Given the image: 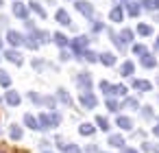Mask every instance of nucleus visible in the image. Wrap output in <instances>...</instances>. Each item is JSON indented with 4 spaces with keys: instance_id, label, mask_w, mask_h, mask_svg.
<instances>
[{
    "instance_id": "nucleus-20",
    "label": "nucleus",
    "mask_w": 159,
    "mask_h": 153,
    "mask_svg": "<svg viewBox=\"0 0 159 153\" xmlns=\"http://www.w3.org/2000/svg\"><path fill=\"white\" fill-rule=\"evenodd\" d=\"M109 144H113V146H122L124 140H122V136H111V138H109Z\"/></svg>"
},
{
    "instance_id": "nucleus-22",
    "label": "nucleus",
    "mask_w": 159,
    "mask_h": 153,
    "mask_svg": "<svg viewBox=\"0 0 159 153\" xmlns=\"http://www.w3.org/2000/svg\"><path fill=\"white\" fill-rule=\"evenodd\" d=\"M133 70H135V68H133V64H131V61H126V64L122 66V74H126V77H129V74H133Z\"/></svg>"
},
{
    "instance_id": "nucleus-1",
    "label": "nucleus",
    "mask_w": 159,
    "mask_h": 153,
    "mask_svg": "<svg viewBox=\"0 0 159 153\" xmlns=\"http://www.w3.org/2000/svg\"><path fill=\"white\" fill-rule=\"evenodd\" d=\"M7 40H9V44H13V46L24 44V37H22V33H18V31H9V33H7Z\"/></svg>"
},
{
    "instance_id": "nucleus-3",
    "label": "nucleus",
    "mask_w": 159,
    "mask_h": 153,
    "mask_svg": "<svg viewBox=\"0 0 159 153\" xmlns=\"http://www.w3.org/2000/svg\"><path fill=\"white\" fill-rule=\"evenodd\" d=\"M13 13H16L18 18H22V20H26V16H29V11H26V7H24L22 2H18V0H16V2H13Z\"/></svg>"
},
{
    "instance_id": "nucleus-38",
    "label": "nucleus",
    "mask_w": 159,
    "mask_h": 153,
    "mask_svg": "<svg viewBox=\"0 0 159 153\" xmlns=\"http://www.w3.org/2000/svg\"><path fill=\"white\" fill-rule=\"evenodd\" d=\"M155 133H157V136H159V127H155Z\"/></svg>"
},
{
    "instance_id": "nucleus-18",
    "label": "nucleus",
    "mask_w": 159,
    "mask_h": 153,
    "mask_svg": "<svg viewBox=\"0 0 159 153\" xmlns=\"http://www.w3.org/2000/svg\"><path fill=\"white\" fill-rule=\"evenodd\" d=\"M155 64H157V61H155L150 55H144V57H142V66H148V68H152Z\"/></svg>"
},
{
    "instance_id": "nucleus-19",
    "label": "nucleus",
    "mask_w": 159,
    "mask_h": 153,
    "mask_svg": "<svg viewBox=\"0 0 159 153\" xmlns=\"http://www.w3.org/2000/svg\"><path fill=\"white\" fill-rule=\"evenodd\" d=\"M11 138H13V140H20V138H22V129H20L18 125L11 127Z\"/></svg>"
},
{
    "instance_id": "nucleus-16",
    "label": "nucleus",
    "mask_w": 159,
    "mask_h": 153,
    "mask_svg": "<svg viewBox=\"0 0 159 153\" xmlns=\"http://www.w3.org/2000/svg\"><path fill=\"white\" fill-rule=\"evenodd\" d=\"M31 9H33V11H35L37 16H42V18H46V11L42 9V5H39V2H31Z\"/></svg>"
},
{
    "instance_id": "nucleus-32",
    "label": "nucleus",
    "mask_w": 159,
    "mask_h": 153,
    "mask_svg": "<svg viewBox=\"0 0 159 153\" xmlns=\"http://www.w3.org/2000/svg\"><path fill=\"white\" fill-rule=\"evenodd\" d=\"M129 13H131V16H137V13H139V7H137V5H131V7H129Z\"/></svg>"
},
{
    "instance_id": "nucleus-29",
    "label": "nucleus",
    "mask_w": 159,
    "mask_h": 153,
    "mask_svg": "<svg viewBox=\"0 0 159 153\" xmlns=\"http://www.w3.org/2000/svg\"><path fill=\"white\" fill-rule=\"evenodd\" d=\"M139 33H142V35H150V26H146V24H139Z\"/></svg>"
},
{
    "instance_id": "nucleus-26",
    "label": "nucleus",
    "mask_w": 159,
    "mask_h": 153,
    "mask_svg": "<svg viewBox=\"0 0 159 153\" xmlns=\"http://www.w3.org/2000/svg\"><path fill=\"white\" fill-rule=\"evenodd\" d=\"M92 131H94V127H92V125H87V122H85V125H81V133H83V136H89Z\"/></svg>"
},
{
    "instance_id": "nucleus-6",
    "label": "nucleus",
    "mask_w": 159,
    "mask_h": 153,
    "mask_svg": "<svg viewBox=\"0 0 159 153\" xmlns=\"http://www.w3.org/2000/svg\"><path fill=\"white\" fill-rule=\"evenodd\" d=\"M5 57H7L11 64H16V66H20V64H22V55H20L18 50H7V53H5Z\"/></svg>"
},
{
    "instance_id": "nucleus-35",
    "label": "nucleus",
    "mask_w": 159,
    "mask_h": 153,
    "mask_svg": "<svg viewBox=\"0 0 159 153\" xmlns=\"http://www.w3.org/2000/svg\"><path fill=\"white\" fill-rule=\"evenodd\" d=\"M135 53H137V55H144V53H146V46L137 44V46H135Z\"/></svg>"
},
{
    "instance_id": "nucleus-5",
    "label": "nucleus",
    "mask_w": 159,
    "mask_h": 153,
    "mask_svg": "<svg viewBox=\"0 0 159 153\" xmlns=\"http://www.w3.org/2000/svg\"><path fill=\"white\" fill-rule=\"evenodd\" d=\"M76 9H79L81 13H85V16H92V13H94V7H92L89 2H85V0H79V2H76Z\"/></svg>"
},
{
    "instance_id": "nucleus-7",
    "label": "nucleus",
    "mask_w": 159,
    "mask_h": 153,
    "mask_svg": "<svg viewBox=\"0 0 159 153\" xmlns=\"http://www.w3.org/2000/svg\"><path fill=\"white\" fill-rule=\"evenodd\" d=\"M76 83H79L81 88H89V85H92V79H89L87 72H81V74L76 77Z\"/></svg>"
},
{
    "instance_id": "nucleus-24",
    "label": "nucleus",
    "mask_w": 159,
    "mask_h": 153,
    "mask_svg": "<svg viewBox=\"0 0 159 153\" xmlns=\"http://www.w3.org/2000/svg\"><path fill=\"white\" fill-rule=\"evenodd\" d=\"M133 85H135L137 90H150V83H148V81H135Z\"/></svg>"
},
{
    "instance_id": "nucleus-21",
    "label": "nucleus",
    "mask_w": 159,
    "mask_h": 153,
    "mask_svg": "<svg viewBox=\"0 0 159 153\" xmlns=\"http://www.w3.org/2000/svg\"><path fill=\"white\" fill-rule=\"evenodd\" d=\"M55 42H57L59 46H66V44H68V37L61 35V33H55Z\"/></svg>"
},
{
    "instance_id": "nucleus-33",
    "label": "nucleus",
    "mask_w": 159,
    "mask_h": 153,
    "mask_svg": "<svg viewBox=\"0 0 159 153\" xmlns=\"http://www.w3.org/2000/svg\"><path fill=\"white\" fill-rule=\"evenodd\" d=\"M107 107H109V109H111V112H116V109H118V103H116V101H111V98H109V101H107Z\"/></svg>"
},
{
    "instance_id": "nucleus-14",
    "label": "nucleus",
    "mask_w": 159,
    "mask_h": 153,
    "mask_svg": "<svg viewBox=\"0 0 159 153\" xmlns=\"http://www.w3.org/2000/svg\"><path fill=\"white\" fill-rule=\"evenodd\" d=\"M100 61H102V64H105V66H113V64H116V57H113V55H111V53H105V55H102V59H100Z\"/></svg>"
},
{
    "instance_id": "nucleus-41",
    "label": "nucleus",
    "mask_w": 159,
    "mask_h": 153,
    "mask_svg": "<svg viewBox=\"0 0 159 153\" xmlns=\"http://www.w3.org/2000/svg\"><path fill=\"white\" fill-rule=\"evenodd\" d=\"M157 46H159V42H157Z\"/></svg>"
},
{
    "instance_id": "nucleus-31",
    "label": "nucleus",
    "mask_w": 159,
    "mask_h": 153,
    "mask_svg": "<svg viewBox=\"0 0 159 153\" xmlns=\"http://www.w3.org/2000/svg\"><path fill=\"white\" fill-rule=\"evenodd\" d=\"M83 57H85L87 61H96V55H94V53H89V50H85V53H83Z\"/></svg>"
},
{
    "instance_id": "nucleus-23",
    "label": "nucleus",
    "mask_w": 159,
    "mask_h": 153,
    "mask_svg": "<svg viewBox=\"0 0 159 153\" xmlns=\"http://www.w3.org/2000/svg\"><path fill=\"white\" fill-rule=\"evenodd\" d=\"M59 120H61V118H59V114H48V122H50V127H57V125H59Z\"/></svg>"
},
{
    "instance_id": "nucleus-28",
    "label": "nucleus",
    "mask_w": 159,
    "mask_h": 153,
    "mask_svg": "<svg viewBox=\"0 0 159 153\" xmlns=\"http://www.w3.org/2000/svg\"><path fill=\"white\" fill-rule=\"evenodd\" d=\"M59 98H61L63 103H68V105H70V96L66 94V90H59Z\"/></svg>"
},
{
    "instance_id": "nucleus-17",
    "label": "nucleus",
    "mask_w": 159,
    "mask_h": 153,
    "mask_svg": "<svg viewBox=\"0 0 159 153\" xmlns=\"http://www.w3.org/2000/svg\"><path fill=\"white\" fill-rule=\"evenodd\" d=\"M111 20H113V22H120V20H122V9H120V7H116V9L111 11Z\"/></svg>"
},
{
    "instance_id": "nucleus-4",
    "label": "nucleus",
    "mask_w": 159,
    "mask_h": 153,
    "mask_svg": "<svg viewBox=\"0 0 159 153\" xmlns=\"http://www.w3.org/2000/svg\"><path fill=\"white\" fill-rule=\"evenodd\" d=\"M87 42H89V40H87L85 35H81V37H76V40L72 42V48H74L76 53H83V48L87 46Z\"/></svg>"
},
{
    "instance_id": "nucleus-9",
    "label": "nucleus",
    "mask_w": 159,
    "mask_h": 153,
    "mask_svg": "<svg viewBox=\"0 0 159 153\" xmlns=\"http://www.w3.org/2000/svg\"><path fill=\"white\" fill-rule=\"evenodd\" d=\"M24 122H26V127H31V129H39V122H37V118H35L33 114H26V116H24Z\"/></svg>"
},
{
    "instance_id": "nucleus-34",
    "label": "nucleus",
    "mask_w": 159,
    "mask_h": 153,
    "mask_svg": "<svg viewBox=\"0 0 159 153\" xmlns=\"http://www.w3.org/2000/svg\"><path fill=\"white\" fill-rule=\"evenodd\" d=\"M124 107H126V109H129V107H137V101H135V98H129V101L124 103Z\"/></svg>"
},
{
    "instance_id": "nucleus-40",
    "label": "nucleus",
    "mask_w": 159,
    "mask_h": 153,
    "mask_svg": "<svg viewBox=\"0 0 159 153\" xmlns=\"http://www.w3.org/2000/svg\"><path fill=\"white\" fill-rule=\"evenodd\" d=\"M0 48H2V40H0Z\"/></svg>"
},
{
    "instance_id": "nucleus-15",
    "label": "nucleus",
    "mask_w": 159,
    "mask_h": 153,
    "mask_svg": "<svg viewBox=\"0 0 159 153\" xmlns=\"http://www.w3.org/2000/svg\"><path fill=\"white\" fill-rule=\"evenodd\" d=\"M37 122H39V129H50V122H48V114H42Z\"/></svg>"
},
{
    "instance_id": "nucleus-27",
    "label": "nucleus",
    "mask_w": 159,
    "mask_h": 153,
    "mask_svg": "<svg viewBox=\"0 0 159 153\" xmlns=\"http://www.w3.org/2000/svg\"><path fill=\"white\" fill-rule=\"evenodd\" d=\"M96 122L100 125V129H109V122H107V118H102V116H98V118H96Z\"/></svg>"
},
{
    "instance_id": "nucleus-11",
    "label": "nucleus",
    "mask_w": 159,
    "mask_h": 153,
    "mask_svg": "<svg viewBox=\"0 0 159 153\" xmlns=\"http://www.w3.org/2000/svg\"><path fill=\"white\" fill-rule=\"evenodd\" d=\"M59 149H61L63 153H81V149L74 146V144H59Z\"/></svg>"
},
{
    "instance_id": "nucleus-12",
    "label": "nucleus",
    "mask_w": 159,
    "mask_h": 153,
    "mask_svg": "<svg viewBox=\"0 0 159 153\" xmlns=\"http://www.w3.org/2000/svg\"><path fill=\"white\" fill-rule=\"evenodd\" d=\"M118 125H120L122 129H131V127H133L131 118H126V116H120V118H118Z\"/></svg>"
},
{
    "instance_id": "nucleus-2",
    "label": "nucleus",
    "mask_w": 159,
    "mask_h": 153,
    "mask_svg": "<svg viewBox=\"0 0 159 153\" xmlns=\"http://www.w3.org/2000/svg\"><path fill=\"white\" fill-rule=\"evenodd\" d=\"M81 103H83L85 107H89V109H94L98 101H96V96H92V94H87V92H83V94H81Z\"/></svg>"
},
{
    "instance_id": "nucleus-37",
    "label": "nucleus",
    "mask_w": 159,
    "mask_h": 153,
    "mask_svg": "<svg viewBox=\"0 0 159 153\" xmlns=\"http://www.w3.org/2000/svg\"><path fill=\"white\" fill-rule=\"evenodd\" d=\"M124 153H137V151H133V149H126V151H124Z\"/></svg>"
},
{
    "instance_id": "nucleus-8",
    "label": "nucleus",
    "mask_w": 159,
    "mask_h": 153,
    "mask_svg": "<svg viewBox=\"0 0 159 153\" xmlns=\"http://www.w3.org/2000/svg\"><path fill=\"white\" fill-rule=\"evenodd\" d=\"M57 22H59V24H66V26H68V24H70V16H68V11L59 9V11H57Z\"/></svg>"
},
{
    "instance_id": "nucleus-25",
    "label": "nucleus",
    "mask_w": 159,
    "mask_h": 153,
    "mask_svg": "<svg viewBox=\"0 0 159 153\" xmlns=\"http://www.w3.org/2000/svg\"><path fill=\"white\" fill-rule=\"evenodd\" d=\"M111 92L122 96V94H126V88H124V85H113V88H111Z\"/></svg>"
},
{
    "instance_id": "nucleus-36",
    "label": "nucleus",
    "mask_w": 159,
    "mask_h": 153,
    "mask_svg": "<svg viewBox=\"0 0 159 153\" xmlns=\"http://www.w3.org/2000/svg\"><path fill=\"white\" fill-rule=\"evenodd\" d=\"M100 90H105V92H109V90H111V85H109L107 81H102V83H100Z\"/></svg>"
},
{
    "instance_id": "nucleus-30",
    "label": "nucleus",
    "mask_w": 159,
    "mask_h": 153,
    "mask_svg": "<svg viewBox=\"0 0 159 153\" xmlns=\"http://www.w3.org/2000/svg\"><path fill=\"white\" fill-rule=\"evenodd\" d=\"M122 40H124V42H131V40H133V33H131V31H122Z\"/></svg>"
},
{
    "instance_id": "nucleus-10",
    "label": "nucleus",
    "mask_w": 159,
    "mask_h": 153,
    "mask_svg": "<svg viewBox=\"0 0 159 153\" xmlns=\"http://www.w3.org/2000/svg\"><path fill=\"white\" fill-rule=\"evenodd\" d=\"M7 103L9 105H18L20 103V94L18 92H7Z\"/></svg>"
},
{
    "instance_id": "nucleus-13",
    "label": "nucleus",
    "mask_w": 159,
    "mask_h": 153,
    "mask_svg": "<svg viewBox=\"0 0 159 153\" xmlns=\"http://www.w3.org/2000/svg\"><path fill=\"white\" fill-rule=\"evenodd\" d=\"M0 85H5V88H9V85H11V77H9L5 70H0Z\"/></svg>"
},
{
    "instance_id": "nucleus-39",
    "label": "nucleus",
    "mask_w": 159,
    "mask_h": 153,
    "mask_svg": "<svg viewBox=\"0 0 159 153\" xmlns=\"http://www.w3.org/2000/svg\"><path fill=\"white\" fill-rule=\"evenodd\" d=\"M155 151H157V153H159V144H157V146H155Z\"/></svg>"
}]
</instances>
